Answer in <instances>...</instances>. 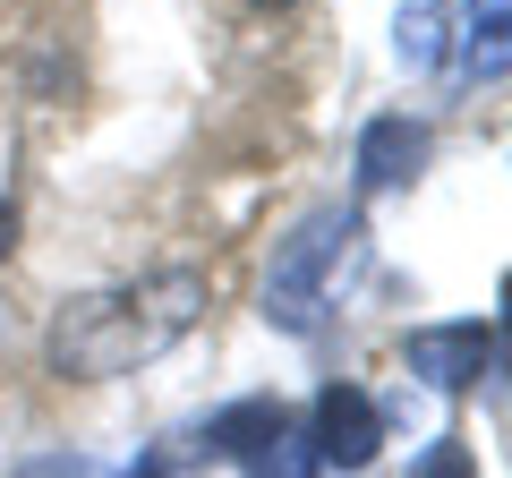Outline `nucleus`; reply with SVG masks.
<instances>
[{
    "instance_id": "f257e3e1",
    "label": "nucleus",
    "mask_w": 512,
    "mask_h": 478,
    "mask_svg": "<svg viewBox=\"0 0 512 478\" xmlns=\"http://www.w3.org/2000/svg\"><path fill=\"white\" fill-rule=\"evenodd\" d=\"M197 316H205V274L197 265H163V274H146V282L69 299V308L52 316L43 359H52V376H69V385H111V376L163 359Z\"/></svg>"
},
{
    "instance_id": "f03ea898",
    "label": "nucleus",
    "mask_w": 512,
    "mask_h": 478,
    "mask_svg": "<svg viewBox=\"0 0 512 478\" xmlns=\"http://www.w3.org/2000/svg\"><path fill=\"white\" fill-rule=\"evenodd\" d=\"M359 239H367L359 205H316L274 248V265H265V316L282 333H316L325 308H333V291H342V274H350V257H359Z\"/></svg>"
},
{
    "instance_id": "7ed1b4c3",
    "label": "nucleus",
    "mask_w": 512,
    "mask_h": 478,
    "mask_svg": "<svg viewBox=\"0 0 512 478\" xmlns=\"http://www.w3.org/2000/svg\"><path fill=\"white\" fill-rule=\"evenodd\" d=\"M205 444H214L222 461H239L248 478H316V470H325V461H316V436H308V419H291V410H282L274 393H256V402H231V410H214Z\"/></svg>"
},
{
    "instance_id": "20e7f679",
    "label": "nucleus",
    "mask_w": 512,
    "mask_h": 478,
    "mask_svg": "<svg viewBox=\"0 0 512 478\" xmlns=\"http://www.w3.org/2000/svg\"><path fill=\"white\" fill-rule=\"evenodd\" d=\"M402 359H410V376H427L436 393H470L478 376L495 368V325H478V316H461V325H410Z\"/></svg>"
},
{
    "instance_id": "39448f33",
    "label": "nucleus",
    "mask_w": 512,
    "mask_h": 478,
    "mask_svg": "<svg viewBox=\"0 0 512 478\" xmlns=\"http://www.w3.org/2000/svg\"><path fill=\"white\" fill-rule=\"evenodd\" d=\"M308 436H316V461H333V470H367L384 444V410L367 402L359 385H325L308 410Z\"/></svg>"
},
{
    "instance_id": "423d86ee",
    "label": "nucleus",
    "mask_w": 512,
    "mask_h": 478,
    "mask_svg": "<svg viewBox=\"0 0 512 478\" xmlns=\"http://www.w3.org/2000/svg\"><path fill=\"white\" fill-rule=\"evenodd\" d=\"M427 120H410V111H384V120H367L359 129V197H384V188H410L427 171Z\"/></svg>"
},
{
    "instance_id": "0eeeda50",
    "label": "nucleus",
    "mask_w": 512,
    "mask_h": 478,
    "mask_svg": "<svg viewBox=\"0 0 512 478\" xmlns=\"http://www.w3.org/2000/svg\"><path fill=\"white\" fill-rule=\"evenodd\" d=\"M453 9L444 0H402V18H393V52H402V69H444V52H453Z\"/></svg>"
},
{
    "instance_id": "6e6552de",
    "label": "nucleus",
    "mask_w": 512,
    "mask_h": 478,
    "mask_svg": "<svg viewBox=\"0 0 512 478\" xmlns=\"http://www.w3.org/2000/svg\"><path fill=\"white\" fill-rule=\"evenodd\" d=\"M461 77H504V0H470V35H461Z\"/></svg>"
},
{
    "instance_id": "1a4fd4ad",
    "label": "nucleus",
    "mask_w": 512,
    "mask_h": 478,
    "mask_svg": "<svg viewBox=\"0 0 512 478\" xmlns=\"http://www.w3.org/2000/svg\"><path fill=\"white\" fill-rule=\"evenodd\" d=\"M410 478H478V461H470V444H461V436H436L419 461H410Z\"/></svg>"
},
{
    "instance_id": "9d476101",
    "label": "nucleus",
    "mask_w": 512,
    "mask_h": 478,
    "mask_svg": "<svg viewBox=\"0 0 512 478\" xmlns=\"http://www.w3.org/2000/svg\"><path fill=\"white\" fill-rule=\"evenodd\" d=\"M18 478H94V461H77V453H35Z\"/></svg>"
},
{
    "instance_id": "9b49d317",
    "label": "nucleus",
    "mask_w": 512,
    "mask_h": 478,
    "mask_svg": "<svg viewBox=\"0 0 512 478\" xmlns=\"http://www.w3.org/2000/svg\"><path fill=\"white\" fill-rule=\"evenodd\" d=\"M9 231H18V205L0 197V265H9Z\"/></svg>"
},
{
    "instance_id": "f8f14e48",
    "label": "nucleus",
    "mask_w": 512,
    "mask_h": 478,
    "mask_svg": "<svg viewBox=\"0 0 512 478\" xmlns=\"http://www.w3.org/2000/svg\"><path fill=\"white\" fill-rule=\"evenodd\" d=\"M248 9H291V0H248Z\"/></svg>"
}]
</instances>
